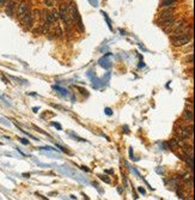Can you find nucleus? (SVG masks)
<instances>
[{
	"label": "nucleus",
	"instance_id": "f8f14e48",
	"mask_svg": "<svg viewBox=\"0 0 195 200\" xmlns=\"http://www.w3.org/2000/svg\"><path fill=\"white\" fill-rule=\"evenodd\" d=\"M177 0H163L161 6L162 7H174Z\"/></svg>",
	"mask_w": 195,
	"mask_h": 200
},
{
	"label": "nucleus",
	"instance_id": "0eeeda50",
	"mask_svg": "<svg viewBox=\"0 0 195 200\" xmlns=\"http://www.w3.org/2000/svg\"><path fill=\"white\" fill-rule=\"evenodd\" d=\"M16 8H17V0H8V1L6 2V5H5V12H6V15L10 16V17L13 16Z\"/></svg>",
	"mask_w": 195,
	"mask_h": 200
},
{
	"label": "nucleus",
	"instance_id": "6e6552de",
	"mask_svg": "<svg viewBox=\"0 0 195 200\" xmlns=\"http://www.w3.org/2000/svg\"><path fill=\"white\" fill-rule=\"evenodd\" d=\"M193 119H194V113H193V107L190 108H186L184 111H183V116H182V120L186 121L187 124H193Z\"/></svg>",
	"mask_w": 195,
	"mask_h": 200
},
{
	"label": "nucleus",
	"instance_id": "f03ea898",
	"mask_svg": "<svg viewBox=\"0 0 195 200\" xmlns=\"http://www.w3.org/2000/svg\"><path fill=\"white\" fill-rule=\"evenodd\" d=\"M67 13H68V18L72 23H75L80 19L79 17V13H78V10H77V6L73 1H69L67 4Z\"/></svg>",
	"mask_w": 195,
	"mask_h": 200
},
{
	"label": "nucleus",
	"instance_id": "1a4fd4ad",
	"mask_svg": "<svg viewBox=\"0 0 195 200\" xmlns=\"http://www.w3.org/2000/svg\"><path fill=\"white\" fill-rule=\"evenodd\" d=\"M59 21V12L58 10H52L50 12H48V16H47V22L50 23V24H55L56 22Z\"/></svg>",
	"mask_w": 195,
	"mask_h": 200
},
{
	"label": "nucleus",
	"instance_id": "20e7f679",
	"mask_svg": "<svg viewBox=\"0 0 195 200\" xmlns=\"http://www.w3.org/2000/svg\"><path fill=\"white\" fill-rule=\"evenodd\" d=\"M175 22H176V18H175V16H174V17H170V18H166V19L158 21V25H159V27H162L166 33H169L170 28L174 25V23H175Z\"/></svg>",
	"mask_w": 195,
	"mask_h": 200
},
{
	"label": "nucleus",
	"instance_id": "f257e3e1",
	"mask_svg": "<svg viewBox=\"0 0 195 200\" xmlns=\"http://www.w3.org/2000/svg\"><path fill=\"white\" fill-rule=\"evenodd\" d=\"M16 11H17V18H18L19 21H22L31 10H30V5H29V2H28L27 0H21V1L17 4Z\"/></svg>",
	"mask_w": 195,
	"mask_h": 200
},
{
	"label": "nucleus",
	"instance_id": "7ed1b4c3",
	"mask_svg": "<svg viewBox=\"0 0 195 200\" xmlns=\"http://www.w3.org/2000/svg\"><path fill=\"white\" fill-rule=\"evenodd\" d=\"M192 37L193 34H184L182 36H178L176 38H172V46L174 47H181V46H186L189 42H192Z\"/></svg>",
	"mask_w": 195,
	"mask_h": 200
},
{
	"label": "nucleus",
	"instance_id": "423d86ee",
	"mask_svg": "<svg viewBox=\"0 0 195 200\" xmlns=\"http://www.w3.org/2000/svg\"><path fill=\"white\" fill-rule=\"evenodd\" d=\"M175 7H163L159 12V21L162 19H166V18H170V17H174L175 16Z\"/></svg>",
	"mask_w": 195,
	"mask_h": 200
},
{
	"label": "nucleus",
	"instance_id": "9d476101",
	"mask_svg": "<svg viewBox=\"0 0 195 200\" xmlns=\"http://www.w3.org/2000/svg\"><path fill=\"white\" fill-rule=\"evenodd\" d=\"M52 34H54V37H55V38H61L64 31H62L61 27H60L58 23H55V29H54V31H53Z\"/></svg>",
	"mask_w": 195,
	"mask_h": 200
},
{
	"label": "nucleus",
	"instance_id": "ddd939ff",
	"mask_svg": "<svg viewBox=\"0 0 195 200\" xmlns=\"http://www.w3.org/2000/svg\"><path fill=\"white\" fill-rule=\"evenodd\" d=\"M43 2H44V5H46L47 7H53V6L56 4L55 0H43Z\"/></svg>",
	"mask_w": 195,
	"mask_h": 200
},
{
	"label": "nucleus",
	"instance_id": "39448f33",
	"mask_svg": "<svg viewBox=\"0 0 195 200\" xmlns=\"http://www.w3.org/2000/svg\"><path fill=\"white\" fill-rule=\"evenodd\" d=\"M34 19H35V13H34L33 11H30V12L21 21V23H22V25H23L24 28L30 29V28H33V25H34Z\"/></svg>",
	"mask_w": 195,
	"mask_h": 200
},
{
	"label": "nucleus",
	"instance_id": "2eb2a0df",
	"mask_svg": "<svg viewBox=\"0 0 195 200\" xmlns=\"http://www.w3.org/2000/svg\"><path fill=\"white\" fill-rule=\"evenodd\" d=\"M7 1H8V0H0V7H2V6H5Z\"/></svg>",
	"mask_w": 195,
	"mask_h": 200
},
{
	"label": "nucleus",
	"instance_id": "9b49d317",
	"mask_svg": "<svg viewBox=\"0 0 195 200\" xmlns=\"http://www.w3.org/2000/svg\"><path fill=\"white\" fill-rule=\"evenodd\" d=\"M180 139H177V138H172V139H170L169 140V145L175 150V149H177V147H180Z\"/></svg>",
	"mask_w": 195,
	"mask_h": 200
},
{
	"label": "nucleus",
	"instance_id": "4468645a",
	"mask_svg": "<svg viewBox=\"0 0 195 200\" xmlns=\"http://www.w3.org/2000/svg\"><path fill=\"white\" fill-rule=\"evenodd\" d=\"M101 179H102V180H104L107 183H109V182H110V180H109V179H108V176H105V175H104V176H101Z\"/></svg>",
	"mask_w": 195,
	"mask_h": 200
}]
</instances>
